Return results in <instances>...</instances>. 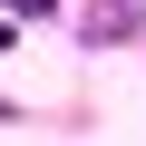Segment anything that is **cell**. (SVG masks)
I'll list each match as a JSON object with an SVG mask.
<instances>
[{"label": "cell", "instance_id": "obj_2", "mask_svg": "<svg viewBox=\"0 0 146 146\" xmlns=\"http://www.w3.org/2000/svg\"><path fill=\"white\" fill-rule=\"evenodd\" d=\"M10 10H29V20H49V10H58V0H10Z\"/></svg>", "mask_w": 146, "mask_h": 146}, {"label": "cell", "instance_id": "obj_1", "mask_svg": "<svg viewBox=\"0 0 146 146\" xmlns=\"http://www.w3.org/2000/svg\"><path fill=\"white\" fill-rule=\"evenodd\" d=\"M88 39H136V0H98L88 10Z\"/></svg>", "mask_w": 146, "mask_h": 146}]
</instances>
